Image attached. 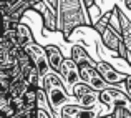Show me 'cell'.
Returning a JSON list of instances; mask_svg holds the SVG:
<instances>
[{"mask_svg": "<svg viewBox=\"0 0 131 118\" xmlns=\"http://www.w3.org/2000/svg\"><path fill=\"white\" fill-rule=\"evenodd\" d=\"M0 113H2V118H12L17 113V108L13 106V100L8 93L0 95Z\"/></svg>", "mask_w": 131, "mask_h": 118, "instance_id": "cell-15", "label": "cell"}, {"mask_svg": "<svg viewBox=\"0 0 131 118\" xmlns=\"http://www.w3.org/2000/svg\"><path fill=\"white\" fill-rule=\"evenodd\" d=\"M88 8L85 7L83 0H60L58 7V30L65 40L71 35L77 27L80 25H88L90 20L86 18Z\"/></svg>", "mask_w": 131, "mask_h": 118, "instance_id": "cell-1", "label": "cell"}, {"mask_svg": "<svg viewBox=\"0 0 131 118\" xmlns=\"http://www.w3.org/2000/svg\"><path fill=\"white\" fill-rule=\"evenodd\" d=\"M37 118H50V115L47 113V110H45V108L38 106V108H37Z\"/></svg>", "mask_w": 131, "mask_h": 118, "instance_id": "cell-21", "label": "cell"}, {"mask_svg": "<svg viewBox=\"0 0 131 118\" xmlns=\"http://www.w3.org/2000/svg\"><path fill=\"white\" fill-rule=\"evenodd\" d=\"M83 3H85V7H91V5H95V0H83Z\"/></svg>", "mask_w": 131, "mask_h": 118, "instance_id": "cell-22", "label": "cell"}, {"mask_svg": "<svg viewBox=\"0 0 131 118\" xmlns=\"http://www.w3.org/2000/svg\"><path fill=\"white\" fill-rule=\"evenodd\" d=\"M32 118H37V115H35V116H32Z\"/></svg>", "mask_w": 131, "mask_h": 118, "instance_id": "cell-23", "label": "cell"}, {"mask_svg": "<svg viewBox=\"0 0 131 118\" xmlns=\"http://www.w3.org/2000/svg\"><path fill=\"white\" fill-rule=\"evenodd\" d=\"M58 73H60L61 80L65 82V85L70 86V88H73V86L81 80L80 68H78V65L75 63L73 58H65V60H63V65H61V68H60V72H58Z\"/></svg>", "mask_w": 131, "mask_h": 118, "instance_id": "cell-7", "label": "cell"}, {"mask_svg": "<svg viewBox=\"0 0 131 118\" xmlns=\"http://www.w3.org/2000/svg\"><path fill=\"white\" fill-rule=\"evenodd\" d=\"M12 77L8 75V72L0 70V93H8L10 85H12Z\"/></svg>", "mask_w": 131, "mask_h": 118, "instance_id": "cell-17", "label": "cell"}, {"mask_svg": "<svg viewBox=\"0 0 131 118\" xmlns=\"http://www.w3.org/2000/svg\"><path fill=\"white\" fill-rule=\"evenodd\" d=\"M100 102H101V105L110 106L111 112L118 106H125V108L131 110V98L128 96V93L121 92L115 86H108L103 92H100Z\"/></svg>", "mask_w": 131, "mask_h": 118, "instance_id": "cell-4", "label": "cell"}, {"mask_svg": "<svg viewBox=\"0 0 131 118\" xmlns=\"http://www.w3.org/2000/svg\"><path fill=\"white\" fill-rule=\"evenodd\" d=\"M60 116L61 118H96L95 108H86V106H81L80 103H67L63 108L60 110Z\"/></svg>", "mask_w": 131, "mask_h": 118, "instance_id": "cell-9", "label": "cell"}, {"mask_svg": "<svg viewBox=\"0 0 131 118\" xmlns=\"http://www.w3.org/2000/svg\"><path fill=\"white\" fill-rule=\"evenodd\" d=\"M93 28L100 33V38H101L103 45H105L108 50H111L115 55H118L119 47L125 40H123V35L119 30H116L115 27L110 25V13L108 15H103L98 22H95Z\"/></svg>", "mask_w": 131, "mask_h": 118, "instance_id": "cell-3", "label": "cell"}, {"mask_svg": "<svg viewBox=\"0 0 131 118\" xmlns=\"http://www.w3.org/2000/svg\"><path fill=\"white\" fill-rule=\"evenodd\" d=\"M96 68H98V72L101 73V77L105 78V82L108 83V85H111V86L119 85V83H125V80L128 78L126 73L118 72L111 63H108V62H105V60L98 62V67Z\"/></svg>", "mask_w": 131, "mask_h": 118, "instance_id": "cell-8", "label": "cell"}, {"mask_svg": "<svg viewBox=\"0 0 131 118\" xmlns=\"http://www.w3.org/2000/svg\"><path fill=\"white\" fill-rule=\"evenodd\" d=\"M33 42L35 40H33V33H32V30H30V27L20 22L18 25H17V43H18V47L25 48L27 45L33 43Z\"/></svg>", "mask_w": 131, "mask_h": 118, "instance_id": "cell-14", "label": "cell"}, {"mask_svg": "<svg viewBox=\"0 0 131 118\" xmlns=\"http://www.w3.org/2000/svg\"><path fill=\"white\" fill-rule=\"evenodd\" d=\"M123 85H125V90H126V93H128V96L131 98V75H128V78L125 80Z\"/></svg>", "mask_w": 131, "mask_h": 118, "instance_id": "cell-20", "label": "cell"}, {"mask_svg": "<svg viewBox=\"0 0 131 118\" xmlns=\"http://www.w3.org/2000/svg\"><path fill=\"white\" fill-rule=\"evenodd\" d=\"M71 93H73V98L77 103H80L81 106H86V108H93L96 103L100 102V92H96L95 88L88 85V83H81L78 82L77 85L71 88Z\"/></svg>", "mask_w": 131, "mask_h": 118, "instance_id": "cell-5", "label": "cell"}, {"mask_svg": "<svg viewBox=\"0 0 131 118\" xmlns=\"http://www.w3.org/2000/svg\"><path fill=\"white\" fill-rule=\"evenodd\" d=\"M33 10H38L42 13V18H43V25L47 30L50 32H55L58 30V12L55 8H51L47 2H40L33 5Z\"/></svg>", "mask_w": 131, "mask_h": 118, "instance_id": "cell-10", "label": "cell"}, {"mask_svg": "<svg viewBox=\"0 0 131 118\" xmlns=\"http://www.w3.org/2000/svg\"><path fill=\"white\" fill-rule=\"evenodd\" d=\"M25 52L32 57L33 60V65H35V68L40 72V75H42V78L45 75L48 73V72H51L50 68V63H48V55H47V50H45V47H40L38 43H30L25 47Z\"/></svg>", "mask_w": 131, "mask_h": 118, "instance_id": "cell-6", "label": "cell"}, {"mask_svg": "<svg viewBox=\"0 0 131 118\" xmlns=\"http://www.w3.org/2000/svg\"><path fill=\"white\" fill-rule=\"evenodd\" d=\"M17 63H18V67H20V70H22L23 77H27V75H28L30 72H32L33 68H35L32 57H30V55L25 52V48H22V50H20L18 57H17Z\"/></svg>", "mask_w": 131, "mask_h": 118, "instance_id": "cell-16", "label": "cell"}, {"mask_svg": "<svg viewBox=\"0 0 131 118\" xmlns=\"http://www.w3.org/2000/svg\"><path fill=\"white\" fill-rule=\"evenodd\" d=\"M111 113H113L115 118H131V110L125 108V106H118V108H115Z\"/></svg>", "mask_w": 131, "mask_h": 118, "instance_id": "cell-19", "label": "cell"}, {"mask_svg": "<svg viewBox=\"0 0 131 118\" xmlns=\"http://www.w3.org/2000/svg\"><path fill=\"white\" fill-rule=\"evenodd\" d=\"M45 50H47V55H48V63H50V68L51 72H60L61 65H63V53H61V50L57 47V45H47L45 47Z\"/></svg>", "mask_w": 131, "mask_h": 118, "instance_id": "cell-13", "label": "cell"}, {"mask_svg": "<svg viewBox=\"0 0 131 118\" xmlns=\"http://www.w3.org/2000/svg\"><path fill=\"white\" fill-rule=\"evenodd\" d=\"M71 58L75 60V63L78 65V68H86V67H98V62L93 60V57L85 50L81 45H75L71 48Z\"/></svg>", "mask_w": 131, "mask_h": 118, "instance_id": "cell-12", "label": "cell"}, {"mask_svg": "<svg viewBox=\"0 0 131 118\" xmlns=\"http://www.w3.org/2000/svg\"><path fill=\"white\" fill-rule=\"evenodd\" d=\"M81 80L85 83H88L91 88H95L96 92H103L105 88H108V83L105 82V78L101 77V73L98 72L96 67H86V68H81L80 70Z\"/></svg>", "mask_w": 131, "mask_h": 118, "instance_id": "cell-11", "label": "cell"}, {"mask_svg": "<svg viewBox=\"0 0 131 118\" xmlns=\"http://www.w3.org/2000/svg\"><path fill=\"white\" fill-rule=\"evenodd\" d=\"M25 80H27V83H28V85L37 86V88H38V86H40V80H42V75H40V72L37 70V68H33V70L25 77Z\"/></svg>", "mask_w": 131, "mask_h": 118, "instance_id": "cell-18", "label": "cell"}, {"mask_svg": "<svg viewBox=\"0 0 131 118\" xmlns=\"http://www.w3.org/2000/svg\"><path fill=\"white\" fill-rule=\"evenodd\" d=\"M43 88L45 93H47V100L48 105H50L51 110H61L67 102L70 100V95L67 92V86H65V82L61 80L60 73L57 72H48L43 77Z\"/></svg>", "mask_w": 131, "mask_h": 118, "instance_id": "cell-2", "label": "cell"}]
</instances>
